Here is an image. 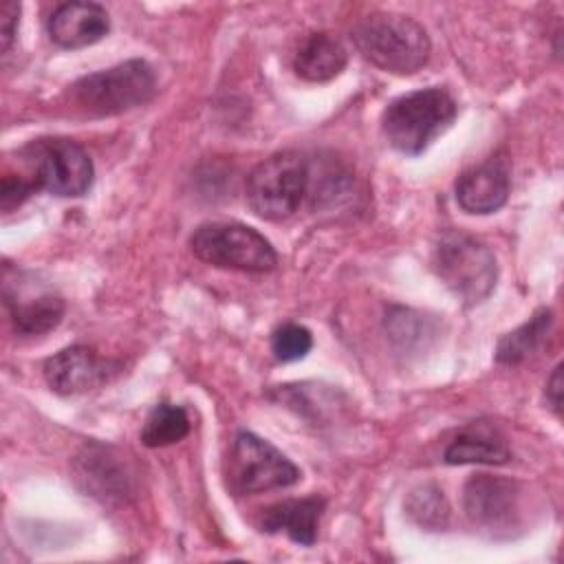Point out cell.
<instances>
[{
    "label": "cell",
    "instance_id": "10",
    "mask_svg": "<svg viewBox=\"0 0 564 564\" xmlns=\"http://www.w3.org/2000/svg\"><path fill=\"white\" fill-rule=\"evenodd\" d=\"M121 364L97 355L88 346H68L44 361V379L57 394H79L110 383L121 375Z\"/></svg>",
    "mask_w": 564,
    "mask_h": 564
},
{
    "label": "cell",
    "instance_id": "21",
    "mask_svg": "<svg viewBox=\"0 0 564 564\" xmlns=\"http://www.w3.org/2000/svg\"><path fill=\"white\" fill-rule=\"evenodd\" d=\"M313 348V335L300 324H282L271 333V352L278 361H297Z\"/></svg>",
    "mask_w": 564,
    "mask_h": 564
},
{
    "label": "cell",
    "instance_id": "12",
    "mask_svg": "<svg viewBox=\"0 0 564 564\" xmlns=\"http://www.w3.org/2000/svg\"><path fill=\"white\" fill-rule=\"evenodd\" d=\"M46 31L62 48H84L108 35L110 18L97 2H64L51 13Z\"/></svg>",
    "mask_w": 564,
    "mask_h": 564
},
{
    "label": "cell",
    "instance_id": "5",
    "mask_svg": "<svg viewBox=\"0 0 564 564\" xmlns=\"http://www.w3.org/2000/svg\"><path fill=\"white\" fill-rule=\"evenodd\" d=\"M311 183L308 163L300 152L284 150L260 161L247 176L245 194L251 212L262 220L282 223L291 218Z\"/></svg>",
    "mask_w": 564,
    "mask_h": 564
},
{
    "label": "cell",
    "instance_id": "6",
    "mask_svg": "<svg viewBox=\"0 0 564 564\" xmlns=\"http://www.w3.org/2000/svg\"><path fill=\"white\" fill-rule=\"evenodd\" d=\"M20 163L26 167V178L35 189L55 196H84L95 176L88 152L64 137H48L31 141L20 150Z\"/></svg>",
    "mask_w": 564,
    "mask_h": 564
},
{
    "label": "cell",
    "instance_id": "15",
    "mask_svg": "<svg viewBox=\"0 0 564 564\" xmlns=\"http://www.w3.org/2000/svg\"><path fill=\"white\" fill-rule=\"evenodd\" d=\"M4 304L11 315V324L20 335H44L53 330L66 311V304L55 293L18 295L4 291Z\"/></svg>",
    "mask_w": 564,
    "mask_h": 564
},
{
    "label": "cell",
    "instance_id": "22",
    "mask_svg": "<svg viewBox=\"0 0 564 564\" xmlns=\"http://www.w3.org/2000/svg\"><path fill=\"white\" fill-rule=\"evenodd\" d=\"M35 189V185L24 176V174H11L7 172L2 176V189H0V207L2 212H13L15 207H20Z\"/></svg>",
    "mask_w": 564,
    "mask_h": 564
},
{
    "label": "cell",
    "instance_id": "19",
    "mask_svg": "<svg viewBox=\"0 0 564 564\" xmlns=\"http://www.w3.org/2000/svg\"><path fill=\"white\" fill-rule=\"evenodd\" d=\"M189 434V419L181 405L159 403L148 414L141 441L145 447H167L183 441Z\"/></svg>",
    "mask_w": 564,
    "mask_h": 564
},
{
    "label": "cell",
    "instance_id": "9",
    "mask_svg": "<svg viewBox=\"0 0 564 564\" xmlns=\"http://www.w3.org/2000/svg\"><path fill=\"white\" fill-rule=\"evenodd\" d=\"M463 507L469 522L491 535L509 533L520 520V489L518 482L476 474L465 482Z\"/></svg>",
    "mask_w": 564,
    "mask_h": 564
},
{
    "label": "cell",
    "instance_id": "3",
    "mask_svg": "<svg viewBox=\"0 0 564 564\" xmlns=\"http://www.w3.org/2000/svg\"><path fill=\"white\" fill-rule=\"evenodd\" d=\"M68 88L70 101L79 110L90 117H110L148 104L156 93V75L145 59H126L84 75Z\"/></svg>",
    "mask_w": 564,
    "mask_h": 564
},
{
    "label": "cell",
    "instance_id": "16",
    "mask_svg": "<svg viewBox=\"0 0 564 564\" xmlns=\"http://www.w3.org/2000/svg\"><path fill=\"white\" fill-rule=\"evenodd\" d=\"M346 62L348 53L333 33H313L297 48L293 68L306 82H328L344 70Z\"/></svg>",
    "mask_w": 564,
    "mask_h": 564
},
{
    "label": "cell",
    "instance_id": "23",
    "mask_svg": "<svg viewBox=\"0 0 564 564\" xmlns=\"http://www.w3.org/2000/svg\"><path fill=\"white\" fill-rule=\"evenodd\" d=\"M20 22V4L18 2H4L0 11V40H2V53H7L13 44L15 31Z\"/></svg>",
    "mask_w": 564,
    "mask_h": 564
},
{
    "label": "cell",
    "instance_id": "13",
    "mask_svg": "<svg viewBox=\"0 0 564 564\" xmlns=\"http://www.w3.org/2000/svg\"><path fill=\"white\" fill-rule=\"evenodd\" d=\"M509 198V172L500 161L465 170L456 181V203L467 214H494Z\"/></svg>",
    "mask_w": 564,
    "mask_h": 564
},
{
    "label": "cell",
    "instance_id": "4",
    "mask_svg": "<svg viewBox=\"0 0 564 564\" xmlns=\"http://www.w3.org/2000/svg\"><path fill=\"white\" fill-rule=\"evenodd\" d=\"M432 269L465 304L482 302L494 291L498 278L494 251L482 240L454 229L436 238Z\"/></svg>",
    "mask_w": 564,
    "mask_h": 564
},
{
    "label": "cell",
    "instance_id": "7",
    "mask_svg": "<svg viewBox=\"0 0 564 564\" xmlns=\"http://www.w3.org/2000/svg\"><path fill=\"white\" fill-rule=\"evenodd\" d=\"M192 253L220 269L264 273L278 264L271 242L240 223H205L189 238Z\"/></svg>",
    "mask_w": 564,
    "mask_h": 564
},
{
    "label": "cell",
    "instance_id": "18",
    "mask_svg": "<svg viewBox=\"0 0 564 564\" xmlns=\"http://www.w3.org/2000/svg\"><path fill=\"white\" fill-rule=\"evenodd\" d=\"M551 324H553V313L549 308H540L529 322H524L516 330L500 337L496 346V361L505 366L522 364L544 341Z\"/></svg>",
    "mask_w": 564,
    "mask_h": 564
},
{
    "label": "cell",
    "instance_id": "20",
    "mask_svg": "<svg viewBox=\"0 0 564 564\" xmlns=\"http://www.w3.org/2000/svg\"><path fill=\"white\" fill-rule=\"evenodd\" d=\"M405 511L419 527L427 531H438L449 520V505L443 491L434 485H423L410 491L405 500Z\"/></svg>",
    "mask_w": 564,
    "mask_h": 564
},
{
    "label": "cell",
    "instance_id": "8",
    "mask_svg": "<svg viewBox=\"0 0 564 564\" xmlns=\"http://www.w3.org/2000/svg\"><path fill=\"white\" fill-rule=\"evenodd\" d=\"M300 480V469L269 441L238 432L227 456V485L240 496L284 489Z\"/></svg>",
    "mask_w": 564,
    "mask_h": 564
},
{
    "label": "cell",
    "instance_id": "11",
    "mask_svg": "<svg viewBox=\"0 0 564 564\" xmlns=\"http://www.w3.org/2000/svg\"><path fill=\"white\" fill-rule=\"evenodd\" d=\"M75 471L77 480L95 498L123 500L132 494V474L112 447L97 443L86 445L75 458Z\"/></svg>",
    "mask_w": 564,
    "mask_h": 564
},
{
    "label": "cell",
    "instance_id": "2",
    "mask_svg": "<svg viewBox=\"0 0 564 564\" xmlns=\"http://www.w3.org/2000/svg\"><path fill=\"white\" fill-rule=\"evenodd\" d=\"M456 101L443 88H423L397 97L381 117L388 143L403 154H421L456 119Z\"/></svg>",
    "mask_w": 564,
    "mask_h": 564
},
{
    "label": "cell",
    "instance_id": "24",
    "mask_svg": "<svg viewBox=\"0 0 564 564\" xmlns=\"http://www.w3.org/2000/svg\"><path fill=\"white\" fill-rule=\"evenodd\" d=\"M546 401L555 414L562 412V364L555 366L551 379L546 381Z\"/></svg>",
    "mask_w": 564,
    "mask_h": 564
},
{
    "label": "cell",
    "instance_id": "1",
    "mask_svg": "<svg viewBox=\"0 0 564 564\" xmlns=\"http://www.w3.org/2000/svg\"><path fill=\"white\" fill-rule=\"evenodd\" d=\"M350 40L364 59L394 75H412L430 59L427 31L410 15L375 13L361 20Z\"/></svg>",
    "mask_w": 564,
    "mask_h": 564
},
{
    "label": "cell",
    "instance_id": "14",
    "mask_svg": "<svg viewBox=\"0 0 564 564\" xmlns=\"http://www.w3.org/2000/svg\"><path fill=\"white\" fill-rule=\"evenodd\" d=\"M326 509V500L319 496L282 500L262 509L260 531L264 533H286L295 544L311 546L317 540V524Z\"/></svg>",
    "mask_w": 564,
    "mask_h": 564
},
{
    "label": "cell",
    "instance_id": "17",
    "mask_svg": "<svg viewBox=\"0 0 564 564\" xmlns=\"http://www.w3.org/2000/svg\"><path fill=\"white\" fill-rule=\"evenodd\" d=\"M509 458L505 441L482 432H463L445 449L447 465H502Z\"/></svg>",
    "mask_w": 564,
    "mask_h": 564
}]
</instances>
